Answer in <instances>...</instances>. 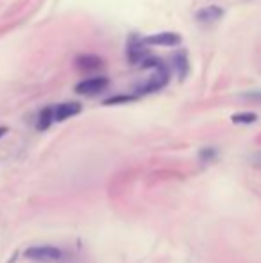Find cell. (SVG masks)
I'll use <instances>...</instances> for the list:
<instances>
[{"label": "cell", "mask_w": 261, "mask_h": 263, "mask_svg": "<svg viewBox=\"0 0 261 263\" xmlns=\"http://www.w3.org/2000/svg\"><path fill=\"white\" fill-rule=\"evenodd\" d=\"M6 133H8V127H6V125H2V127H0V138H2Z\"/></svg>", "instance_id": "9a60e30c"}, {"label": "cell", "mask_w": 261, "mask_h": 263, "mask_svg": "<svg viewBox=\"0 0 261 263\" xmlns=\"http://www.w3.org/2000/svg\"><path fill=\"white\" fill-rule=\"evenodd\" d=\"M256 161H259V163H261V152H259V154H256Z\"/></svg>", "instance_id": "2e32d148"}, {"label": "cell", "mask_w": 261, "mask_h": 263, "mask_svg": "<svg viewBox=\"0 0 261 263\" xmlns=\"http://www.w3.org/2000/svg\"><path fill=\"white\" fill-rule=\"evenodd\" d=\"M82 111V106L79 102H61L54 106V122H63V120H68L72 116L79 115Z\"/></svg>", "instance_id": "52a82bcc"}, {"label": "cell", "mask_w": 261, "mask_h": 263, "mask_svg": "<svg viewBox=\"0 0 261 263\" xmlns=\"http://www.w3.org/2000/svg\"><path fill=\"white\" fill-rule=\"evenodd\" d=\"M183 41L181 34L177 33H170V31H165V33H158V34H151V36L143 38V43L147 47H177Z\"/></svg>", "instance_id": "277c9868"}, {"label": "cell", "mask_w": 261, "mask_h": 263, "mask_svg": "<svg viewBox=\"0 0 261 263\" xmlns=\"http://www.w3.org/2000/svg\"><path fill=\"white\" fill-rule=\"evenodd\" d=\"M225 11L220 6H208V8H202L195 13V22L202 25H213L216 22H220L224 18Z\"/></svg>", "instance_id": "8992f818"}, {"label": "cell", "mask_w": 261, "mask_h": 263, "mask_svg": "<svg viewBox=\"0 0 261 263\" xmlns=\"http://www.w3.org/2000/svg\"><path fill=\"white\" fill-rule=\"evenodd\" d=\"M151 56L147 52V45L143 43V38H130L129 45H127V58H129L130 65H142L143 59Z\"/></svg>", "instance_id": "5b68a950"}, {"label": "cell", "mask_w": 261, "mask_h": 263, "mask_svg": "<svg viewBox=\"0 0 261 263\" xmlns=\"http://www.w3.org/2000/svg\"><path fill=\"white\" fill-rule=\"evenodd\" d=\"M102 59L98 56H93V54H81L75 58V68L84 72H91V70H98L102 66Z\"/></svg>", "instance_id": "ba28073f"}, {"label": "cell", "mask_w": 261, "mask_h": 263, "mask_svg": "<svg viewBox=\"0 0 261 263\" xmlns=\"http://www.w3.org/2000/svg\"><path fill=\"white\" fill-rule=\"evenodd\" d=\"M259 116L252 111H241V113H234L231 116V122L236 123V125H252V123L257 122Z\"/></svg>", "instance_id": "8fae6325"}, {"label": "cell", "mask_w": 261, "mask_h": 263, "mask_svg": "<svg viewBox=\"0 0 261 263\" xmlns=\"http://www.w3.org/2000/svg\"><path fill=\"white\" fill-rule=\"evenodd\" d=\"M24 254L25 258L34 259V261H52V259H61L63 251L54 245H33Z\"/></svg>", "instance_id": "7a4b0ae2"}, {"label": "cell", "mask_w": 261, "mask_h": 263, "mask_svg": "<svg viewBox=\"0 0 261 263\" xmlns=\"http://www.w3.org/2000/svg\"><path fill=\"white\" fill-rule=\"evenodd\" d=\"M172 63H174V68H176V72H177V79H179V81H184L186 75L190 74V59H188L186 50H179V52L174 54Z\"/></svg>", "instance_id": "9c48e42d"}, {"label": "cell", "mask_w": 261, "mask_h": 263, "mask_svg": "<svg viewBox=\"0 0 261 263\" xmlns=\"http://www.w3.org/2000/svg\"><path fill=\"white\" fill-rule=\"evenodd\" d=\"M107 86H109V79L107 77H90V79H84V81L77 82L75 93L91 97V95L102 93Z\"/></svg>", "instance_id": "3957f363"}, {"label": "cell", "mask_w": 261, "mask_h": 263, "mask_svg": "<svg viewBox=\"0 0 261 263\" xmlns=\"http://www.w3.org/2000/svg\"><path fill=\"white\" fill-rule=\"evenodd\" d=\"M241 99L249 100V102L261 104V90H250L247 91V93H241Z\"/></svg>", "instance_id": "5bb4252c"}, {"label": "cell", "mask_w": 261, "mask_h": 263, "mask_svg": "<svg viewBox=\"0 0 261 263\" xmlns=\"http://www.w3.org/2000/svg\"><path fill=\"white\" fill-rule=\"evenodd\" d=\"M168 82H170V68L165 65L161 66V68H158V70H154V74H152L147 81H143L135 90V95L136 97H143V95L156 93V91L163 90Z\"/></svg>", "instance_id": "6da1fadb"}, {"label": "cell", "mask_w": 261, "mask_h": 263, "mask_svg": "<svg viewBox=\"0 0 261 263\" xmlns=\"http://www.w3.org/2000/svg\"><path fill=\"white\" fill-rule=\"evenodd\" d=\"M216 156H218V151L215 147H204L199 151V160L202 163H209V161H215Z\"/></svg>", "instance_id": "7c38bea8"}, {"label": "cell", "mask_w": 261, "mask_h": 263, "mask_svg": "<svg viewBox=\"0 0 261 263\" xmlns=\"http://www.w3.org/2000/svg\"><path fill=\"white\" fill-rule=\"evenodd\" d=\"M138 97L136 95H114V97H111V99H106L104 100V104L106 106H114V104H127V102H133V100H136Z\"/></svg>", "instance_id": "4fadbf2b"}, {"label": "cell", "mask_w": 261, "mask_h": 263, "mask_svg": "<svg viewBox=\"0 0 261 263\" xmlns=\"http://www.w3.org/2000/svg\"><path fill=\"white\" fill-rule=\"evenodd\" d=\"M54 123V106H49V107H43L38 115V120H36V129L38 131H47Z\"/></svg>", "instance_id": "30bf717a"}]
</instances>
